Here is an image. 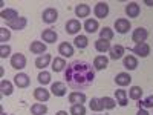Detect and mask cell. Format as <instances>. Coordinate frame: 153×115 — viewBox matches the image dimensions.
<instances>
[{
  "label": "cell",
  "instance_id": "4",
  "mask_svg": "<svg viewBox=\"0 0 153 115\" xmlns=\"http://www.w3.org/2000/svg\"><path fill=\"white\" fill-rule=\"evenodd\" d=\"M42 20L48 25H52L58 20V11L55 8H46L42 14Z\"/></svg>",
  "mask_w": 153,
  "mask_h": 115
},
{
  "label": "cell",
  "instance_id": "26",
  "mask_svg": "<svg viewBox=\"0 0 153 115\" xmlns=\"http://www.w3.org/2000/svg\"><path fill=\"white\" fill-rule=\"evenodd\" d=\"M58 54H61L63 57H72L74 55V46L68 42H63L58 46Z\"/></svg>",
  "mask_w": 153,
  "mask_h": 115
},
{
  "label": "cell",
  "instance_id": "22",
  "mask_svg": "<svg viewBox=\"0 0 153 115\" xmlns=\"http://www.w3.org/2000/svg\"><path fill=\"white\" fill-rule=\"evenodd\" d=\"M107 65H109V58L106 55H97L94 58V68H95V71H103V69L107 68Z\"/></svg>",
  "mask_w": 153,
  "mask_h": 115
},
{
  "label": "cell",
  "instance_id": "17",
  "mask_svg": "<svg viewBox=\"0 0 153 115\" xmlns=\"http://www.w3.org/2000/svg\"><path fill=\"white\" fill-rule=\"evenodd\" d=\"M115 83H117L118 86L124 87V86H129L132 83V77L129 72H120L117 74V77H115Z\"/></svg>",
  "mask_w": 153,
  "mask_h": 115
},
{
  "label": "cell",
  "instance_id": "11",
  "mask_svg": "<svg viewBox=\"0 0 153 115\" xmlns=\"http://www.w3.org/2000/svg\"><path fill=\"white\" fill-rule=\"evenodd\" d=\"M34 97H35L37 101H40V103H45V101H48V100L51 98V92L48 91L45 86H43V87L40 86V87L34 89Z\"/></svg>",
  "mask_w": 153,
  "mask_h": 115
},
{
  "label": "cell",
  "instance_id": "7",
  "mask_svg": "<svg viewBox=\"0 0 153 115\" xmlns=\"http://www.w3.org/2000/svg\"><path fill=\"white\" fill-rule=\"evenodd\" d=\"M147 37H149V31H147L146 28H143V26H139V28H136V29L133 31L132 40L138 45V43H144V42L147 40Z\"/></svg>",
  "mask_w": 153,
  "mask_h": 115
},
{
  "label": "cell",
  "instance_id": "31",
  "mask_svg": "<svg viewBox=\"0 0 153 115\" xmlns=\"http://www.w3.org/2000/svg\"><path fill=\"white\" fill-rule=\"evenodd\" d=\"M129 97H130L132 100H135V101L141 100V97H143V89H141V86H132V87L129 89Z\"/></svg>",
  "mask_w": 153,
  "mask_h": 115
},
{
  "label": "cell",
  "instance_id": "39",
  "mask_svg": "<svg viewBox=\"0 0 153 115\" xmlns=\"http://www.w3.org/2000/svg\"><path fill=\"white\" fill-rule=\"evenodd\" d=\"M11 38V29L9 28H0V42L2 45H6V42Z\"/></svg>",
  "mask_w": 153,
  "mask_h": 115
},
{
  "label": "cell",
  "instance_id": "29",
  "mask_svg": "<svg viewBox=\"0 0 153 115\" xmlns=\"http://www.w3.org/2000/svg\"><path fill=\"white\" fill-rule=\"evenodd\" d=\"M115 97H117V103L120 106H127V92L124 91V89H117L115 91Z\"/></svg>",
  "mask_w": 153,
  "mask_h": 115
},
{
  "label": "cell",
  "instance_id": "40",
  "mask_svg": "<svg viewBox=\"0 0 153 115\" xmlns=\"http://www.w3.org/2000/svg\"><path fill=\"white\" fill-rule=\"evenodd\" d=\"M9 55H11V46L9 45L0 46V58H8Z\"/></svg>",
  "mask_w": 153,
  "mask_h": 115
},
{
  "label": "cell",
  "instance_id": "13",
  "mask_svg": "<svg viewBox=\"0 0 153 115\" xmlns=\"http://www.w3.org/2000/svg\"><path fill=\"white\" fill-rule=\"evenodd\" d=\"M132 51L138 55V57H141V58H144V57H147L149 54H150V46L144 42V43H138V45H135L133 48H132Z\"/></svg>",
  "mask_w": 153,
  "mask_h": 115
},
{
  "label": "cell",
  "instance_id": "8",
  "mask_svg": "<svg viewBox=\"0 0 153 115\" xmlns=\"http://www.w3.org/2000/svg\"><path fill=\"white\" fill-rule=\"evenodd\" d=\"M14 84L20 89H25V87H28L31 84V78H29V75L28 74H25V72H19L16 77H14Z\"/></svg>",
  "mask_w": 153,
  "mask_h": 115
},
{
  "label": "cell",
  "instance_id": "21",
  "mask_svg": "<svg viewBox=\"0 0 153 115\" xmlns=\"http://www.w3.org/2000/svg\"><path fill=\"white\" fill-rule=\"evenodd\" d=\"M51 61H52V57H51V54H43V55H40V57L35 58V66H37L38 69H43V71H45V68L49 66Z\"/></svg>",
  "mask_w": 153,
  "mask_h": 115
},
{
  "label": "cell",
  "instance_id": "25",
  "mask_svg": "<svg viewBox=\"0 0 153 115\" xmlns=\"http://www.w3.org/2000/svg\"><path fill=\"white\" fill-rule=\"evenodd\" d=\"M42 38H43V42H46V43H55L58 40V34L54 29L49 28V29H45L42 32Z\"/></svg>",
  "mask_w": 153,
  "mask_h": 115
},
{
  "label": "cell",
  "instance_id": "19",
  "mask_svg": "<svg viewBox=\"0 0 153 115\" xmlns=\"http://www.w3.org/2000/svg\"><path fill=\"white\" fill-rule=\"evenodd\" d=\"M83 28H84V31H86L87 34H95V32L98 31V28H100V23H98V20H95V19H86Z\"/></svg>",
  "mask_w": 153,
  "mask_h": 115
},
{
  "label": "cell",
  "instance_id": "36",
  "mask_svg": "<svg viewBox=\"0 0 153 115\" xmlns=\"http://www.w3.org/2000/svg\"><path fill=\"white\" fill-rule=\"evenodd\" d=\"M100 38H103V40H107V42H110L112 38H113V29H110V28L104 26L103 29L100 31Z\"/></svg>",
  "mask_w": 153,
  "mask_h": 115
},
{
  "label": "cell",
  "instance_id": "23",
  "mask_svg": "<svg viewBox=\"0 0 153 115\" xmlns=\"http://www.w3.org/2000/svg\"><path fill=\"white\" fill-rule=\"evenodd\" d=\"M123 66L127 69V71H133L138 68V58L135 55H126L123 58Z\"/></svg>",
  "mask_w": 153,
  "mask_h": 115
},
{
  "label": "cell",
  "instance_id": "37",
  "mask_svg": "<svg viewBox=\"0 0 153 115\" xmlns=\"http://www.w3.org/2000/svg\"><path fill=\"white\" fill-rule=\"evenodd\" d=\"M37 80H38V83L40 84H49L51 83V74L48 72V71H42L40 74H38V77H37Z\"/></svg>",
  "mask_w": 153,
  "mask_h": 115
},
{
  "label": "cell",
  "instance_id": "3",
  "mask_svg": "<svg viewBox=\"0 0 153 115\" xmlns=\"http://www.w3.org/2000/svg\"><path fill=\"white\" fill-rule=\"evenodd\" d=\"M113 26H115V29H117L118 34H127V32L130 31L132 25H130V20H129V19L121 17V19H117V20H115Z\"/></svg>",
  "mask_w": 153,
  "mask_h": 115
},
{
  "label": "cell",
  "instance_id": "12",
  "mask_svg": "<svg viewBox=\"0 0 153 115\" xmlns=\"http://www.w3.org/2000/svg\"><path fill=\"white\" fill-rule=\"evenodd\" d=\"M51 92H52L55 97H65L66 92H68V87L65 83H61V81H55L51 84Z\"/></svg>",
  "mask_w": 153,
  "mask_h": 115
},
{
  "label": "cell",
  "instance_id": "14",
  "mask_svg": "<svg viewBox=\"0 0 153 115\" xmlns=\"http://www.w3.org/2000/svg\"><path fill=\"white\" fill-rule=\"evenodd\" d=\"M124 52H126V49H124L123 45H115V46H112L110 51H109V54H110L109 58H110V60H120V58L124 57Z\"/></svg>",
  "mask_w": 153,
  "mask_h": 115
},
{
  "label": "cell",
  "instance_id": "33",
  "mask_svg": "<svg viewBox=\"0 0 153 115\" xmlns=\"http://www.w3.org/2000/svg\"><path fill=\"white\" fill-rule=\"evenodd\" d=\"M89 108H91V111H94V112H101V111L104 109V108H103V103H101V98H97V97H94V98L91 100Z\"/></svg>",
  "mask_w": 153,
  "mask_h": 115
},
{
  "label": "cell",
  "instance_id": "35",
  "mask_svg": "<svg viewBox=\"0 0 153 115\" xmlns=\"http://www.w3.org/2000/svg\"><path fill=\"white\" fill-rule=\"evenodd\" d=\"M101 103H103V108L104 109H113L115 106H117V100H113L112 97H103L101 98Z\"/></svg>",
  "mask_w": 153,
  "mask_h": 115
},
{
  "label": "cell",
  "instance_id": "15",
  "mask_svg": "<svg viewBox=\"0 0 153 115\" xmlns=\"http://www.w3.org/2000/svg\"><path fill=\"white\" fill-rule=\"evenodd\" d=\"M29 51H31L32 54H37L38 57H40V55H43V54L46 52V43L38 42V40H34V42L29 45Z\"/></svg>",
  "mask_w": 153,
  "mask_h": 115
},
{
  "label": "cell",
  "instance_id": "30",
  "mask_svg": "<svg viewBox=\"0 0 153 115\" xmlns=\"http://www.w3.org/2000/svg\"><path fill=\"white\" fill-rule=\"evenodd\" d=\"M0 91H2V95H11L14 92V86L8 80H2L0 81Z\"/></svg>",
  "mask_w": 153,
  "mask_h": 115
},
{
  "label": "cell",
  "instance_id": "43",
  "mask_svg": "<svg viewBox=\"0 0 153 115\" xmlns=\"http://www.w3.org/2000/svg\"><path fill=\"white\" fill-rule=\"evenodd\" d=\"M144 3L149 5V6H153V0H144Z\"/></svg>",
  "mask_w": 153,
  "mask_h": 115
},
{
  "label": "cell",
  "instance_id": "42",
  "mask_svg": "<svg viewBox=\"0 0 153 115\" xmlns=\"http://www.w3.org/2000/svg\"><path fill=\"white\" fill-rule=\"evenodd\" d=\"M55 115H69L66 111H58V112H55Z\"/></svg>",
  "mask_w": 153,
  "mask_h": 115
},
{
  "label": "cell",
  "instance_id": "9",
  "mask_svg": "<svg viewBox=\"0 0 153 115\" xmlns=\"http://www.w3.org/2000/svg\"><path fill=\"white\" fill-rule=\"evenodd\" d=\"M126 14L130 19H136L141 14V8H139V5L136 2H130V3L126 5Z\"/></svg>",
  "mask_w": 153,
  "mask_h": 115
},
{
  "label": "cell",
  "instance_id": "1",
  "mask_svg": "<svg viewBox=\"0 0 153 115\" xmlns=\"http://www.w3.org/2000/svg\"><path fill=\"white\" fill-rule=\"evenodd\" d=\"M65 78L68 86L72 87L74 91H84L91 87L95 80V68L89 61L74 60L65 71Z\"/></svg>",
  "mask_w": 153,
  "mask_h": 115
},
{
  "label": "cell",
  "instance_id": "41",
  "mask_svg": "<svg viewBox=\"0 0 153 115\" xmlns=\"http://www.w3.org/2000/svg\"><path fill=\"white\" fill-rule=\"evenodd\" d=\"M136 115H149V112H147L146 109H143V108H141V109H138Z\"/></svg>",
  "mask_w": 153,
  "mask_h": 115
},
{
  "label": "cell",
  "instance_id": "16",
  "mask_svg": "<svg viewBox=\"0 0 153 115\" xmlns=\"http://www.w3.org/2000/svg\"><path fill=\"white\" fill-rule=\"evenodd\" d=\"M69 103L71 105H83L86 103V94L80 91H74L69 94Z\"/></svg>",
  "mask_w": 153,
  "mask_h": 115
},
{
  "label": "cell",
  "instance_id": "20",
  "mask_svg": "<svg viewBox=\"0 0 153 115\" xmlns=\"http://www.w3.org/2000/svg\"><path fill=\"white\" fill-rule=\"evenodd\" d=\"M89 14H91V6L87 3H78L75 6V16L80 19H86Z\"/></svg>",
  "mask_w": 153,
  "mask_h": 115
},
{
  "label": "cell",
  "instance_id": "2",
  "mask_svg": "<svg viewBox=\"0 0 153 115\" xmlns=\"http://www.w3.org/2000/svg\"><path fill=\"white\" fill-rule=\"evenodd\" d=\"M11 66L17 69V71H22L26 68V57H25L22 52H17V54H12L11 55Z\"/></svg>",
  "mask_w": 153,
  "mask_h": 115
},
{
  "label": "cell",
  "instance_id": "6",
  "mask_svg": "<svg viewBox=\"0 0 153 115\" xmlns=\"http://www.w3.org/2000/svg\"><path fill=\"white\" fill-rule=\"evenodd\" d=\"M94 14L98 19H106L109 16V5L106 2H98L94 6Z\"/></svg>",
  "mask_w": 153,
  "mask_h": 115
},
{
  "label": "cell",
  "instance_id": "28",
  "mask_svg": "<svg viewBox=\"0 0 153 115\" xmlns=\"http://www.w3.org/2000/svg\"><path fill=\"white\" fill-rule=\"evenodd\" d=\"M31 114L32 115H46L48 114V106L43 103H34L31 106Z\"/></svg>",
  "mask_w": 153,
  "mask_h": 115
},
{
  "label": "cell",
  "instance_id": "44",
  "mask_svg": "<svg viewBox=\"0 0 153 115\" xmlns=\"http://www.w3.org/2000/svg\"><path fill=\"white\" fill-rule=\"evenodd\" d=\"M3 115H5V114H3Z\"/></svg>",
  "mask_w": 153,
  "mask_h": 115
},
{
  "label": "cell",
  "instance_id": "32",
  "mask_svg": "<svg viewBox=\"0 0 153 115\" xmlns=\"http://www.w3.org/2000/svg\"><path fill=\"white\" fill-rule=\"evenodd\" d=\"M74 45L78 48V49H84V48H87L89 40H87V37H86V35H76V37H75V40H74Z\"/></svg>",
  "mask_w": 153,
  "mask_h": 115
},
{
  "label": "cell",
  "instance_id": "38",
  "mask_svg": "<svg viewBox=\"0 0 153 115\" xmlns=\"http://www.w3.org/2000/svg\"><path fill=\"white\" fill-rule=\"evenodd\" d=\"M138 108L139 109H147V108H153V95H149L146 97L144 100H139V103H138Z\"/></svg>",
  "mask_w": 153,
  "mask_h": 115
},
{
  "label": "cell",
  "instance_id": "10",
  "mask_svg": "<svg viewBox=\"0 0 153 115\" xmlns=\"http://www.w3.org/2000/svg\"><path fill=\"white\" fill-rule=\"evenodd\" d=\"M0 17H2V20H5L6 23H11V22H14L16 19H19V12L16 9H12V8H6V9H2V12H0Z\"/></svg>",
  "mask_w": 153,
  "mask_h": 115
},
{
  "label": "cell",
  "instance_id": "34",
  "mask_svg": "<svg viewBox=\"0 0 153 115\" xmlns=\"http://www.w3.org/2000/svg\"><path fill=\"white\" fill-rule=\"evenodd\" d=\"M71 115H86V108L84 105H71Z\"/></svg>",
  "mask_w": 153,
  "mask_h": 115
},
{
  "label": "cell",
  "instance_id": "18",
  "mask_svg": "<svg viewBox=\"0 0 153 115\" xmlns=\"http://www.w3.org/2000/svg\"><path fill=\"white\" fill-rule=\"evenodd\" d=\"M26 25H28V19L26 17H19L14 22L8 23V28L9 29H14V31H22V29L26 28Z\"/></svg>",
  "mask_w": 153,
  "mask_h": 115
},
{
  "label": "cell",
  "instance_id": "24",
  "mask_svg": "<svg viewBox=\"0 0 153 115\" xmlns=\"http://www.w3.org/2000/svg\"><path fill=\"white\" fill-rule=\"evenodd\" d=\"M66 68H68V63L63 57H55L52 60V71L54 72H63V71H66Z\"/></svg>",
  "mask_w": 153,
  "mask_h": 115
},
{
  "label": "cell",
  "instance_id": "27",
  "mask_svg": "<svg viewBox=\"0 0 153 115\" xmlns=\"http://www.w3.org/2000/svg\"><path fill=\"white\" fill-rule=\"evenodd\" d=\"M110 48H112V45L107 40H103V38L95 40V49L98 51V52H107V51H110Z\"/></svg>",
  "mask_w": 153,
  "mask_h": 115
},
{
  "label": "cell",
  "instance_id": "5",
  "mask_svg": "<svg viewBox=\"0 0 153 115\" xmlns=\"http://www.w3.org/2000/svg\"><path fill=\"white\" fill-rule=\"evenodd\" d=\"M81 28H83V26H81L80 20H76V19H71V20H68L66 25H65V31H66L68 34H71V35H76V34L80 32Z\"/></svg>",
  "mask_w": 153,
  "mask_h": 115
}]
</instances>
